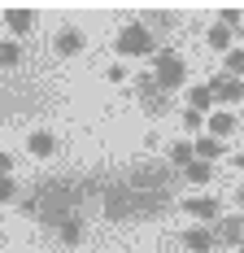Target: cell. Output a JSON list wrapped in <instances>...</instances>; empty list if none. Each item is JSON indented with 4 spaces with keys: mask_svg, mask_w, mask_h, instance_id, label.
Listing matches in <instances>:
<instances>
[{
    "mask_svg": "<svg viewBox=\"0 0 244 253\" xmlns=\"http://www.w3.org/2000/svg\"><path fill=\"white\" fill-rule=\"evenodd\" d=\"M114 52L126 57V61H140V57H153V26L148 22H126L118 31V40H114Z\"/></svg>",
    "mask_w": 244,
    "mask_h": 253,
    "instance_id": "1",
    "label": "cell"
},
{
    "mask_svg": "<svg viewBox=\"0 0 244 253\" xmlns=\"http://www.w3.org/2000/svg\"><path fill=\"white\" fill-rule=\"evenodd\" d=\"M183 79H188V66H183V57L170 48L153 52V83L162 87V92H174V87H183Z\"/></svg>",
    "mask_w": 244,
    "mask_h": 253,
    "instance_id": "2",
    "label": "cell"
},
{
    "mask_svg": "<svg viewBox=\"0 0 244 253\" xmlns=\"http://www.w3.org/2000/svg\"><path fill=\"white\" fill-rule=\"evenodd\" d=\"M52 48H57V57H79V52L87 48L83 26H61V31L52 35Z\"/></svg>",
    "mask_w": 244,
    "mask_h": 253,
    "instance_id": "3",
    "label": "cell"
},
{
    "mask_svg": "<svg viewBox=\"0 0 244 253\" xmlns=\"http://www.w3.org/2000/svg\"><path fill=\"white\" fill-rule=\"evenodd\" d=\"M183 210L192 214L201 227H209V223H218V218H222V205L214 201V197H188V201H183Z\"/></svg>",
    "mask_w": 244,
    "mask_h": 253,
    "instance_id": "4",
    "label": "cell"
},
{
    "mask_svg": "<svg viewBox=\"0 0 244 253\" xmlns=\"http://www.w3.org/2000/svg\"><path fill=\"white\" fill-rule=\"evenodd\" d=\"M209 92H214V101H222V105H240L244 101V79L218 75V79H209Z\"/></svg>",
    "mask_w": 244,
    "mask_h": 253,
    "instance_id": "5",
    "label": "cell"
},
{
    "mask_svg": "<svg viewBox=\"0 0 244 253\" xmlns=\"http://www.w3.org/2000/svg\"><path fill=\"white\" fill-rule=\"evenodd\" d=\"M205 126H209V135H214V140H222V135H231V131L240 126V118H236L231 109H214V114L205 118Z\"/></svg>",
    "mask_w": 244,
    "mask_h": 253,
    "instance_id": "6",
    "label": "cell"
},
{
    "mask_svg": "<svg viewBox=\"0 0 244 253\" xmlns=\"http://www.w3.org/2000/svg\"><path fill=\"white\" fill-rule=\"evenodd\" d=\"M0 18H4V26H9L13 35H26V31L35 26V9H4Z\"/></svg>",
    "mask_w": 244,
    "mask_h": 253,
    "instance_id": "7",
    "label": "cell"
},
{
    "mask_svg": "<svg viewBox=\"0 0 244 253\" xmlns=\"http://www.w3.org/2000/svg\"><path fill=\"white\" fill-rule=\"evenodd\" d=\"M214 240H218V236H214L209 227H188V231H183V245H188L192 253H209V249H214Z\"/></svg>",
    "mask_w": 244,
    "mask_h": 253,
    "instance_id": "8",
    "label": "cell"
},
{
    "mask_svg": "<svg viewBox=\"0 0 244 253\" xmlns=\"http://www.w3.org/2000/svg\"><path fill=\"white\" fill-rule=\"evenodd\" d=\"M214 92H209V83H196V87H188V109H196V114H205V109H209V114H214Z\"/></svg>",
    "mask_w": 244,
    "mask_h": 253,
    "instance_id": "9",
    "label": "cell"
},
{
    "mask_svg": "<svg viewBox=\"0 0 244 253\" xmlns=\"http://www.w3.org/2000/svg\"><path fill=\"white\" fill-rule=\"evenodd\" d=\"M192 153H196V162H209V166H214V157H222V140H214V135H196Z\"/></svg>",
    "mask_w": 244,
    "mask_h": 253,
    "instance_id": "10",
    "label": "cell"
},
{
    "mask_svg": "<svg viewBox=\"0 0 244 253\" xmlns=\"http://www.w3.org/2000/svg\"><path fill=\"white\" fill-rule=\"evenodd\" d=\"M26 149H31V157H52L57 140H52V131H31L26 135Z\"/></svg>",
    "mask_w": 244,
    "mask_h": 253,
    "instance_id": "11",
    "label": "cell"
},
{
    "mask_svg": "<svg viewBox=\"0 0 244 253\" xmlns=\"http://www.w3.org/2000/svg\"><path fill=\"white\" fill-rule=\"evenodd\" d=\"M57 236H61L66 245H79V240H83V218H74V214L57 218Z\"/></svg>",
    "mask_w": 244,
    "mask_h": 253,
    "instance_id": "12",
    "label": "cell"
},
{
    "mask_svg": "<svg viewBox=\"0 0 244 253\" xmlns=\"http://www.w3.org/2000/svg\"><path fill=\"white\" fill-rule=\"evenodd\" d=\"M183 175H188L192 188H205V183L214 179V166H209V162H192V166H183Z\"/></svg>",
    "mask_w": 244,
    "mask_h": 253,
    "instance_id": "13",
    "label": "cell"
},
{
    "mask_svg": "<svg viewBox=\"0 0 244 253\" xmlns=\"http://www.w3.org/2000/svg\"><path fill=\"white\" fill-rule=\"evenodd\" d=\"M209 48L214 52H231V26H222V22L209 26Z\"/></svg>",
    "mask_w": 244,
    "mask_h": 253,
    "instance_id": "14",
    "label": "cell"
},
{
    "mask_svg": "<svg viewBox=\"0 0 244 253\" xmlns=\"http://www.w3.org/2000/svg\"><path fill=\"white\" fill-rule=\"evenodd\" d=\"M218 227L222 231H214V236H222V240H236V245L244 240V218H218Z\"/></svg>",
    "mask_w": 244,
    "mask_h": 253,
    "instance_id": "15",
    "label": "cell"
},
{
    "mask_svg": "<svg viewBox=\"0 0 244 253\" xmlns=\"http://www.w3.org/2000/svg\"><path fill=\"white\" fill-rule=\"evenodd\" d=\"M170 162H174V166H192V162H196L192 144H188V140H179V144H170Z\"/></svg>",
    "mask_w": 244,
    "mask_h": 253,
    "instance_id": "16",
    "label": "cell"
},
{
    "mask_svg": "<svg viewBox=\"0 0 244 253\" xmlns=\"http://www.w3.org/2000/svg\"><path fill=\"white\" fill-rule=\"evenodd\" d=\"M22 61V48L13 40H0V66H18Z\"/></svg>",
    "mask_w": 244,
    "mask_h": 253,
    "instance_id": "17",
    "label": "cell"
},
{
    "mask_svg": "<svg viewBox=\"0 0 244 253\" xmlns=\"http://www.w3.org/2000/svg\"><path fill=\"white\" fill-rule=\"evenodd\" d=\"M227 75H231V79H244V48H231V52H227Z\"/></svg>",
    "mask_w": 244,
    "mask_h": 253,
    "instance_id": "18",
    "label": "cell"
},
{
    "mask_svg": "<svg viewBox=\"0 0 244 253\" xmlns=\"http://www.w3.org/2000/svg\"><path fill=\"white\" fill-rule=\"evenodd\" d=\"M13 197H18V183H13L9 175H0V205H9Z\"/></svg>",
    "mask_w": 244,
    "mask_h": 253,
    "instance_id": "19",
    "label": "cell"
},
{
    "mask_svg": "<svg viewBox=\"0 0 244 253\" xmlns=\"http://www.w3.org/2000/svg\"><path fill=\"white\" fill-rule=\"evenodd\" d=\"M183 126H188V131H201V126H205V114H196V109H183Z\"/></svg>",
    "mask_w": 244,
    "mask_h": 253,
    "instance_id": "20",
    "label": "cell"
},
{
    "mask_svg": "<svg viewBox=\"0 0 244 253\" xmlns=\"http://www.w3.org/2000/svg\"><path fill=\"white\" fill-rule=\"evenodd\" d=\"M218 18H222V26H231V31H236V26L244 22V13H240V9H222Z\"/></svg>",
    "mask_w": 244,
    "mask_h": 253,
    "instance_id": "21",
    "label": "cell"
},
{
    "mask_svg": "<svg viewBox=\"0 0 244 253\" xmlns=\"http://www.w3.org/2000/svg\"><path fill=\"white\" fill-rule=\"evenodd\" d=\"M9 170H13V157H9V153L0 149V175H9Z\"/></svg>",
    "mask_w": 244,
    "mask_h": 253,
    "instance_id": "22",
    "label": "cell"
},
{
    "mask_svg": "<svg viewBox=\"0 0 244 253\" xmlns=\"http://www.w3.org/2000/svg\"><path fill=\"white\" fill-rule=\"evenodd\" d=\"M236 205H240V210H244V183H240V188H236Z\"/></svg>",
    "mask_w": 244,
    "mask_h": 253,
    "instance_id": "23",
    "label": "cell"
},
{
    "mask_svg": "<svg viewBox=\"0 0 244 253\" xmlns=\"http://www.w3.org/2000/svg\"><path fill=\"white\" fill-rule=\"evenodd\" d=\"M231 162H236V166H244V153H240V157H231Z\"/></svg>",
    "mask_w": 244,
    "mask_h": 253,
    "instance_id": "24",
    "label": "cell"
},
{
    "mask_svg": "<svg viewBox=\"0 0 244 253\" xmlns=\"http://www.w3.org/2000/svg\"><path fill=\"white\" fill-rule=\"evenodd\" d=\"M0 123H4V109H0Z\"/></svg>",
    "mask_w": 244,
    "mask_h": 253,
    "instance_id": "25",
    "label": "cell"
},
{
    "mask_svg": "<svg viewBox=\"0 0 244 253\" xmlns=\"http://www.w3.org/2000/svg\"><path fill=\"white\" fill-rule=\"evenodd\" d=\"M240 253H244V240H240Z\"/></svg>",
    "mask_w": 244,
    "mask_h": 253,
    "instance_id": "26",
    "label": "cell"
}]
</instances>
